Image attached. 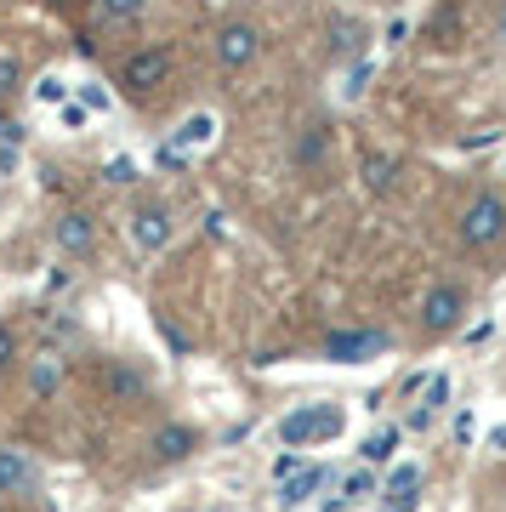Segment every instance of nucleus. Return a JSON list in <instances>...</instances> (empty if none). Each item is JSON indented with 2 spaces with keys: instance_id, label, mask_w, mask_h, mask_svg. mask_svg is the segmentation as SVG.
<instances>
[{
  "instance_id": "f257e3e1",
  "label": "nucleus",
  "mask_w": 506,
  "mask_h": 512,
  "mask_svg": "<svg viewBox=\"0 0 506 512\" xmlns=\"http://www.w3.org/2000/svg\"><path fill=\"white\" fill-rule=\"evenodd\" d=\"M501 234H506V200L501 194H472L467 211H461V245L467 251H489Z\"/></svg>"
},
{
  "instance_id": "f03ea898",
  "label": "nucleus",
  "mask_w": 506,
  "mask_h": 512,
  "mask_svg": "<svg viewBox=\"0 0 506 512\" xmlns=\"http://www.w3.org/2000/svg\"><path fill=\"white\" fill-rule=\"evenodd\" d=\"M171 69H177L171 46H143V52H131L126 63H120V86H126V97H148L171 80Z\"/></svg>"
},
{
  "instance_id": "7ed1b4c3",
  "label": "nucleus",
  "mask_w": 506,
  "mask_h": 512,
  "mask_svg": "<svg viewBox=\"0 0 506 512\" xmlns=\"http://www.w3.org/2000/svg\"><path fill=\"white\" fill-rule=\"evenodd\" d=\"M256 57H262V29L251 18H234L217 29V63L222 69H251Z\"/></svg>"
},
{
  "instance_id": "20e7f679",
  "label": "nucleus",
  "mask_w": 506,
  "mask_h": 512,
  "mask_svg": "<svg viewBox=\"0 0 506 512\" xmlns=\"http://www.w3.org/2000/svg\"><path fill=\"white\" fill-rule=\"evenodd\" d=\"M342 433V410H330V404H313V410H296V416L279 427V439H285V450H302V444L313 439H336Z\"/></svg>"
},
{
  "instance_id": "39448f33",
  "label": "nucleus",
  "mask_w": 506,
  "mask_h": 512,
  "mask_svg": "<svg viewBox=\"0 0 506 512\" xmlns=\"http://www.w3.org/2000/svg\"><path fill=\"white\" fill-rule=\"evenodd\" d=\"M461 319H467V291H461V285H433V291L421 296V325L427 330L444 336V330H455Z\"/></svg>"
},
{
  "instance_id": "423d86ee",
  "label": "nucleus",
  "mask_w": 506,
  "mask_h": 512,
  "mask_svg": "<svg viewBox=\"0 0 506 512\" xmlns=\"http://www.w3.org/2000/svg\"><path fill=\"white\" fill-rule=\"evenodd\" d=\"M171 234H177V222H171L165 205H137V211H131V245H137V251H148V256L165 251Z\"/></svg>"
},
{
  "instance_id": "0eeeda50",
  "label": "nucleus",
  "mask_w": 506,
  "mask_h": 512,
  "mask_svg": "<svg viewBox=\"0 0 506 512\" xmlns=\"http://www.w3.org/2000/svg\"><path fill=\"white\" fill-rule=\"evenodd\" d=\"M381 348H387L381 330H336L325 342V359H336V365H364V359H376Z\"/></svg>"
},
{
  "instance_id": "6e6552de",
  "label": "nucleus",
  "mask_w": 506,
  "mask_h": 512,
  "mask_svg": "<svg viewBox=\"0 0 506 512\" xmlns=\"http://www.w3.org/2000/svg\"><path fill=\"white\" fill-rule=\"evenodd\" d=\"M40 484V467L29 450H0V495H29Z\"/></svg>"
},
{
  "instance_id": "1a4fd4ad",
  "label": "nucleus",
  "mask_w": 506,
  "mask_h": 512,
  "mask_svg": "<svg viewBox=\"0 0 506 512\" xmlns=\"http://www.w3.org/2000/svg\"><path fill=\"white\" fill-rule=\"evenodd\" d=\"M194 427H182V421H165L160 433L148 439V450H154V461H182V456H194Z\"/></svg>"
},
{
  "instance_id": "9d476101",
  "label": "nucleus",
  "mask_w": 506,
  "mask_h": 512,
  "mask_svg": "<svg viewBox=\"0 0 506 512\" xmlns=\"http://www.w3.org/2000/svg\"><path fill=\"white\" fill-rule=\"evenodd\" d=\"M91 245V217L86 211H69V217H57V251L80 256Z\"/></svg>"
},
{
  "instance_id": "9b49d317",
  "label": "nucleus",
  "mask_w": 506,
  "mask_h": 512,
  "mask_svg": "<svg viewBox=\"0 0 506 512\" xmlns=\"http://www.w3.org/2000/svg\"><path fill=\"white\" fill-rule=\"evenodd\" d=\"M319 484H325V473H319V467H296V473H290V484H279V501H285V507H302Z\"/></svg>"
},
{
  "instance_id": "f8f14e48",
  "label": "nucleus",
  "mask_w": 506,
  "mask_h": 512,
  "mask_svg": "<svg viewBox=\"0 0 506 512\" xmlns=\"http://www.w3.org/2000/svg\"><path fill=\"white\" fill-rule=\"evenodd\" d=\"M148 12V0H97V23H109V29H126Z\"/></svg>"
},
{
  "instance_id": "ddd939ff",
  "label": "nucleus",
  "mask_w": 506,
  "mask_h": 512,
  "mask_svg": "<svg viewBox=\"0 0 506 512\" xmlns=\"http://www.w3.org/2000/svg\"><path fill=\"white\" fill-rule=\"evenodd\" d=\"M364 183L376 188V194H387V188H393V160H387V154H381V160H364Z\"/></svg>"
},
{
  "instance_id": "4468645a",
  "label": "nucleus",
  "mask_w": 506,
  "mask_h": 512,
  "mask_svg": "<svg viewBox=\"0 0 506 512\" xmlns=\"http://www.w3.org/2000/svg\"><path fill=\"white\" fill-rule=\"evenodd\" d=\"M109 393H114V399H137V393H143V376H131V370H109Z\"/></svg>"
},
{
  "instance_id": "2eb2a0df",
  "label": "nucleus",
  "mask_w": 506,
  "mask_h": 512,
  "mask_svg": "<svg viewBox=\"0 0 506 512\" xmlns=\"http://www.w3.org/2000/svg\"><path fill=\"white\" fill-rule=\"evenodd\" d=\"M393 444H398V427H381L376 439L364 444V461H387L393 456Z\"/></svg>"
},
{
  "instance_id": "dca6fc26",
  "label": "nucleus",
  "mask_w": 506,
  "mask_h": 512,
  "mask_svg": "<svg viewBox=\"0 0 506 512\" xmlns=\"http://www.w3.org/2000/svg\"><path fill=\"white\" fill-rule=\"evenodd\" d=\"M444 399H450V376H433V382H427V393H421L416 410H427V416H433V410H438Z\"/></svg>"
},
{
  "instance_id": "f3484780",
  "label": "nucleus",
  "mask_w": 506,
  "mask_h": 512,
  "mask_svg": "<svg viewBox=\"0 0 506 512\" xmlns=\"http://www.w3.org/2000/svg\"><path fill=\"white\" fill-rule=\"evenodd\" d=\"M18 86H23V69L12 63V57H0V103H6V97H18Z\"/></svg>"
},
{
  "instance_id": "a211bd4d",
  "label": "nucleus",
  "mask_w": 506,
  "mask_h": 512,
  "mask_svg": "<svg viewBox=\"0 0 506 512\" xmlns=\"http://www.w3.org/2000/svg\"><path fill=\"white\" fill-rule=\"evenodd\" d=\"M416 484H421V467H398V473L387 478V495H393V501H398V495H410V490H416Z\"/></svg>"
},
{
  "instance_id": "6ab92c4d",
  "label": "nucleus",
  "mask_w": 506,
  "mask_h": 512,
  "mask_svg": "<svg viewBox=\"0 0 506 512\" xmlns=\"http://www.w3.org/2000/svg\"><path fill=\"white\" fill-rule=\"evenodd\" d=\"M57 376H63V370H57V359H52V353H46V359H40V365H35V393H40V399H46V393H52V387H57Z\"/></svg>"
},
{
  "instance_id": "aec40b11",
  "label": "nucleus",
  "mask_w": 506,
  "mask_h": 512,
  "mask_svg": "<svg viewBox=\"0 0 506 512\" xmlns=\"http://www.w3.org/2000/svg\"><path fill=\"white\" fill-rule=\"evenodd\" d=\"M370 490H376V473H353V478L342 484V495H347V501H364Z\"/></svg>"
},
{
  "instance_id": "412c9836",
  "label": "nucleus",
  "mask_w": 506,
  "mask_h": 512,
  "mask_svg": "<svg viewBox=\"0 0 506 512\" xmlns=\"http://www.w3.org/2000/svg\"><path fill=\"white\" fill-rule=\"evenodd\" d=\"M12 359H18V336H12V330H0V370L12 365Z\"/></svg>"
},
{
  "instance_id": "4be33fe9",
  "label": "nucleus",
  "mask_w": 506,
  "mask_h": 512,
  "mask_svg": "<svg viewBox=\"0 0 506 512\" xmlns=\"http://www.w3.org/2000/svg\"><path fill=\"white\" fill-rule=\"evenodd\" d=\"M495 40L506 46V6H501V18H495Z\"/></svg>"
},
{
  "instance_id": "5701e85b",
  "label": "nucleus",
  "mask_w": 506,
  "mask_h": 512,
  "mask_svg": "<svg viewBox=\"0 0 506 512\" xmlns=\"http://www.w3.org/2000/svg\"><path fill=\"white\" fill-rule=\"evenodd\" d=\"M52 6H63V0H52Z\"/></svg>"
}]
</instances>
